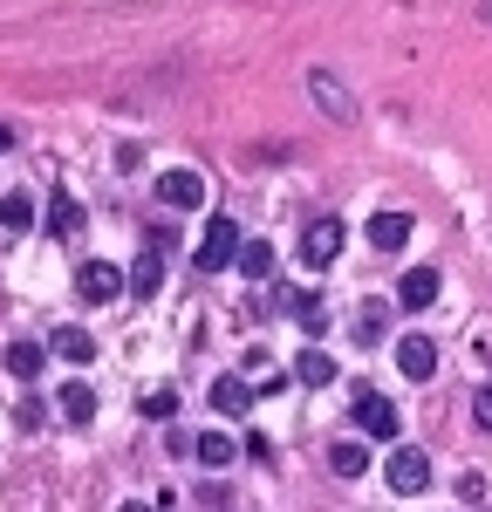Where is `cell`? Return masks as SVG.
<instances>
[{
	"label": "cell",
	"mask_w": 492,
	"mask_h": 512,
	"mask_svg": "<svg viewBox=\"0 0 492 512\" xmlns=\"http://www.w3.org/2000/svg\"><path fill=\"white\" fill-rule=\"evenodd\" d=\"M240 246H246V239H240V226L212 212V226H205L199 253H192V267H199V274H226V267H240Z\"/></svg>",
	"instance_id": "obj_1"
},
{
	"label": "cell",
	"mask_w": 492,
	"mask_h": 512,
	"mask_svg": "<svg viewBox=\"0 0 492 512\" xmlns=\"http://www.w3.org/2000/svg\"><path fill=\"white\" fill-rule=\"evenodd\" d=\"M76 294L82 301H117V294H130V274L110 267V260H82L76 267Z\"/></svg>",
	"instance_id": "obj_2"
},
{
	"label": "cell",
	"mask_w": 492,
	"mask_h": 512,
	"mask_svg": "<svg viewBox=\"0 0 492 512\" xmlns=\"http://www.w3.org/2000/svg\"><path fill=\"white\" fill-rule=\"evenodd\" d=\"M383 478H390V492H397V499H410V492H424V485H431V458H424V451H390Z\"/></svg>",
	"instance_id": "obj_3"
},
{
	"label": "cell",
	"mask_w": 492,
	"mask_h": 512,
	"mask_svg": "<svg viewBox=\"0 0 492 512\" xmlns=\"http://www.w3.org/2000/svg\"><path fill=\"white\" fill-rule=\"evenodd\" d=\"M397 369H404L410 383H431V376H438V342H431V335H404V342H397Z\"/></svg>",
	"instance_id": "obj_4"
},
{
	"label": "cell",
	"mask_w": 492,
	"mask_h": 512,
	"mask_svg": "<svg viewBox=\"0 0 492 512\" xmlns=\"http://www.w3.org/2000/svg\"><path fill=\"white\" fill-rule=\"evenodd\" d=\"M308 96H315V103H322L335 123H356V96H349L342 82L328 76V69H308Z\"/></svg>",
	"instance_id": "obj_5"
},
{
	"label": "cell",
	"mask_w": 492,
	"mask_h": 512,
	"mask_svg": "<svg viewBox=\"0 0 492 512\" xmlns=\"http://www.w3.org/2000/svg\"><path fill=\"white\" fill-rule=\"evenodd\" d=\"M342 233H349L342 219H315V226L301 233V260H308V267H328V260L342 253Z\"/></svg>",
	"instance_id": "obj_6"
},
{
	"label": "cell",
	"mask_w": 492,
	"mask_h": 512,
	"mask_svg": "<svg viewBox=\"0 0 492 512\" xmlns=\"http://www.w3.org/2000/svg\"><path fill=\"white\" fill-rule=\"evenodd\" d=\"M158 198L171 205V212H199V205H205V178H199V171H164Z\"/></svg>",
	"instance_id": "obj_7"
},
{
	"label": "cell",
	"mask_w": 492,
	"mask_h": 512,
	"mask_svg": "<svg viewBox=\"0 0 492 512\" xmlns=\"http://www.w3.org/2000/svg\"><path fill=\"white\" fill-rule=\"evenodd\" d=\"M356 424H363L369 437H397V403L376 390H356Z\"/></svg>",
	"instance_id": "obj_8"
},
{
	"label": "cell",
	"mask_w": 492,
	"mask_h": 512,
	"mask_svg": "<svg viewBox=\"0 0 492 512\" xmlns=\"http://www.w3.org/2000/svg\"><path fill=\"white\" fill-rule=\"evenodd\" d=\"M55 410H62V424H96V390H89V383H82V376H69V383H62V390H55Z\"/></svg>",
	"instance_id": "obj_9"
},
{
	"label": "cell",
	"mask_w": 492,
	"mask_h": 512,
	"mask_svg": "<svg viewBox=\"0 0 492 512\" xmlns=\"http://www.w3.org/2000/svg\"><path fill=\"white\" fill-rule=\"evenodd\" d=\"M438 287H445L438 267H410V274L397 280V308H410V315H417V308H431V301H438Z\"/></svg>",
	"instance_id": "obj_10"
},
{
	"label": "cell",
	"mask_w": 492,
	"mask_h": 512,
	"mask_svg": "<svg viewBox=\"0 0 492 512\" xmlns=\"http://www.w3.org/2000/svg\"><path fill=\"white\" fill-rule=\"evenodd\" d=\"M253 383H246V376H212V410H219V417H246V410H253Z\"/></svg>",
	"instance_id": "obj_11"
},
{
	"label": "cell",
	"mask_w": 492,
	"mask_h": 512,
	"mask_svg": "<svg viewBox=\"0 0 492 512\" xmlns=\"http://www.w3.org/2000/svg\"><path fill=\"white\" fill-rule=\"evenodd\" d=\"M294 383H308V390H328V383H335V355H328L322 342H308V349L294 355Z\"/></svg>",
	"instance_id": "obj_12"
},
{
	"label": "cell",
	"mask_w": 492,
	"mask_h": 512,
	"mask_svg": "<svg viewBox=\"0 0 492 512\" xmlns=\"http://www.w3.org/2000/svg\"><path fill=\"white\" fill-rule=\"evenodd\" d=\"M369 246H376V253H404L410 246V212H376V219H369Z\"/></svg>",
	"instance_id": "obj_13"
},
{
	"label": "cell",
	"mask_w": 492,
	"mask_h": 512,
	"mask_svg": "<svg viewBox=\"0 0 492 512\" xmlns=\"http://www.w3.org/2000/svg\"><path fill=\"white\" fill-rule=\"evenodd\" d=\"M164 287V233L137 253V267H130V294H158Z\"/></svg>",
	"instance_id": "obj_14"
},
{
	"label": "cell",
	"mask_w": 492,
	"mask_h": 512,
	"mask_svg": "<svg viewBox=\"0 0 492 512\" xmlns=\"http://www.w3.org/2000/svg\"><path fill=\"white\" fill-rule=\"evenodd\" d=\"M328 472H335V478H363L369 472V444H356V437L328 444Z\"/></svg>",
	"instance_id": "obj_15"
},
{
	"label": "cell",
	"mask_w": 492,
	"mask_h": 512,
	"mask_svg": "<svg viewBox=\"0 0 492 512\" xmlns=\"http://www.w3.org/2000/svg\"><path fill=\"white\" fill-rule=\"evenodd\" d=\"M48 226H55V239H76L82 233V198L76 192H55V198H48Z\"/></svg>",
	"instance_id": "obj_16"
},
{
	"label": "cell",
	"mask_w": 492,
	"mask_h": 512,
	"mask_svg": "<svg viewBox=\"0 0 492 512\" xmlns=\"http://www.w3.org/2000/svg\"><path fill=\"white\" fill-rule=\"evenodd\" d=\"M48 349L82 369V362H96V335H89V328H55V342H48Z\"/></svg>",
	"instance_id": "obj_17"
},
{
	"label": "cell",
	"mask_w": 492,
	"mask_h": 512,
	"mask_svg": "<svg viewBox=\"0 0 492 512\" xmlns=\"http://www.w3.org/2000/svg\"><path fill=\"white\" fill-rule=\"evenodd\" d=\"M192 458H199L205 472H226V465L240 458V444H233V437H219V431H205L199 444H192Z\"/></svg>",
	"instance_id": "obj_18"
},
{
	"label": "cell",
	"mask_w": 492,
	"mask_h": 512,
	"mask_svg": "<svg viewBox=\"0 0 492 512\" xmlns=\"http://www.w3.org/2000/svg\"><path fill=\"white\" fill-rule=\"evenodd\" d=\"M41 362H48L41 342H7V376H21V383H28V376H41Z\"/></svg>",
	"instance_id": "obj_19"
},
{
	"label": "cell",
	"mask_w": 492,
	"mask_h": 512,
	"mask_svg": "<svg viewBox=\"0 0 492 512\" xmlns=\"http://www.w3.org/2000/svg\"><path fill=\"white\" fill-rule=\"evenodd\" d=\"M240 274L246 280H274V246H267V239H246L240 246Z\"/></svg>",
	"instance_id": "obj_20"
},
{
	"label": "cell",
	"mask_w": 492,
	"mask_h": 512,
	"mask_svg": "<svg viewBox=\"0 0 492 512\" xmlns=\"http://www.w3.org/2000/svg\"><path fill=\"white\" fill-rule=\"evenodd\" d=\"M0 226H7V233H28V226H35V198L7 192V198H0Z\"/></svg>",
	"instance_id": "obj_21"
},
{
	"label": "cell",
	"mask_w": 492,
	"mask_h": 512,
	"mask_svg": "<svg viewBox=\"0 0 492 512\" xmlns=\"http://www.w3.org/2000/svg\"><path fill=\"white\" fill-rule=\"evenodd\" d=\"M137 410L158 417V424H171V417H178V390H171V383H151V390L137 396Z\"/></svg>",
	"instance_id": "obj_22"
},
{
	"label": "cell",
	"mask_w": 492,
	"mask_h": 512,
	"mask_svg": "<svg viewBox=\"0 0 492 512\" xmlns=\"http://www.w3.org/2000/svg\"><path fill=\"white\" fill-rule=\"evenodd\" d=\"M294 321H301L308 335H322V328H328V301H322V294H301V301H294Z\"/></svg>",
	"instance_id": "obj_23"
},
{
	"label": "cell",
	"mask_w": 492,
	"mask_h": 512,
	"mask_svg": "<svg viewBox=\"0 0 492 512\" xmlns=\"http://www.w3.org/2000/svg\"><path fill=\"white\" fill-rule=\"evenodd\" d=\"M356 328H363L369 342H376V335L390 328V301H363V308H356Z\"/></svg>",
	"instance_id": "obj_24"
},
{
	"label": "cell",
	"mask_w": 492,
	"mask_h": 512,
	"mask_svg": "<svg viewBox=\"0 0 492 512\" xmlns=\"http://www.w3.org/2000/svg\"><path fill=\"white\" fill-rule=\"evenodd\" d=\"M472 417H479V431H492V383L472 396Z\"/></svg>",
	"instance_id": "obj_25"
},
{
	"label": "cell",
	"mask_w": 492,
	"mask_h": 512,
	"mask_svg": "<svg viewBox=\"0 0 492 512\" xmlns=\"http://www.w3.org/2000/svg\"><path fill=\"white\" fill-rule=\"evenodd\" d=\"M7 144H14V130H7V123H0V151H7Z\"/></svg>",
	"instance_id": "obj_26"
},
{
	"label": "cell",
	"mask_w": 492,
	"mask_h": 512,
	"mask_svg": "<svg viewBox=\"0 0 492 512\" xmlns=\"http://www.w3.org/2000/svg\"><path fill=\"white\" fill-rule=\"evenodd\" d=\"M486 21H492V7H486Z\"/></svg>",
	"instance_id": "obj_27"
}]
</instances>
